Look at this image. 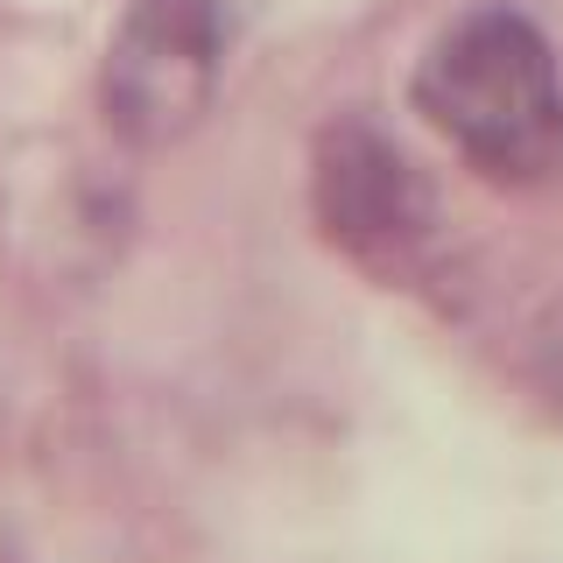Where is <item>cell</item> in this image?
Instances as JSON below:
<instances>
[{
    "instance_id": "1",
    "label": "cell",
    "mask_w": 563,
    "mask_h": 563,
    "mask_svg": "<svg viewBox=\"0 0 563 563\" xmlns=\"http://www.w3.org/2000/svg\"><path fill=\"white\" fill-rule=\"evenodd\" d=\"M416 113L500 184H536L563 169V70L550 35L507 0L465 8L422 49Z\"/></svg>"
},
{
    "instance_id": "2",
    "label": "cell",
    "mask_w": 563,
    "mask_h": 563,
    "mask_svg": "<svg viewBox=\"0 0 563 563\" xmlns=\"http://www.w3.org/2000/svg\"><path fill=\"white\" fill-rule=\"evenodd\" d=\"M225 35H233V0H134L99 70L113 134L134 148L184 141L219 92Z\"/></svg>"
},
{
    "instance_id": "3",
    "label": "cell",
    "mask_w": 563,
    "mask_h": 563,
    "mask_svg": "<svg viewBox=\"0 0 563 563\" xmlns=\"http://www.w3.org/2000/svg\"><path fill=\"white\" fill-rule=\"evenodd\" d=\"M310 205L331 246H345L366 268L409 261L437 225V198L416 176V163L366 120H339L317 141L310 163Z\"/></svg>"
}]
</instances>
